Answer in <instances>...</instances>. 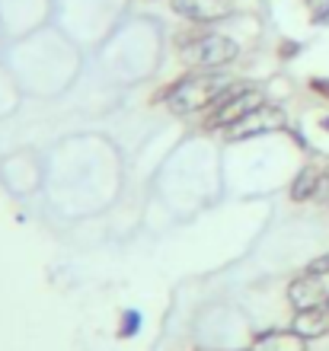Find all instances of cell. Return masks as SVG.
Instances as JSON below:
<instances>
[{"mask_svg":"<svg viewBox=\"0 0 329 351\" xmlns=\"http://www.w3.org/2000/svg\"><path fill=\"white\" fill-rule=\"evenodd\" d=\"M326 306H329V294H326Z\"/></svg>","mask_w":329,"mask_h":351,"instance_id":"15","label":"cell"},{"mask_svg":"<svg viewBox=\"0 0 329 351\" xmlns=\"http://www.w3.org/2000/svg\"><path fill=\"white\" fill-rule=\"evenodd\" d=\"M320 278L317 275H301L288 285V300L294 304V310H307V306H320Z\"/></svg>","mask_w":329,"mask_h":351,"instance_id":"7","label":"cell"},{"mask_svg":"<svg viewBox=\"0 0 329 351\" xmlns=\"http://www.w3.org/2000/svg\"><path fill=\"white\" fill-rule=\"evenodd\" d=\"M125 319H128V323H125V329H122V332H131V329H137V313H128Z\"/></svg>","mask_w":329,"mask_h":351,"instance_id":"13","label":"cell"},{"mask_svg":"<svg viewBox=\"0 0 329 351\" xmlns=\"http://www.w3.org/2000/svg\"><path fill=\"white\" fill-rule=\"evenodd\" d=\"M230 80L218 74H198V77H185L183 84H176L173 90L166 93V106L176 115H192V112L211 109L214 102L227 93Z\"/></svg>","mask_w":329,"mask_h":351,"instance_id":"1","label":"cell"},{"mask_svg":"<svg viewBox=\"0 0 329 351\" xmlns=\"http://www.w3.org/2000/svg\"><path fill=\"white\" fill-rule=\"evenodd\" d=\"M288 125V115H284L278 106H259L247 115V119H240L237 125H230V138L234 141H247V138H256V134H269V131H282Z\"/></svg>","mask_w":329,"mask_h":351,"instance_id":"4","label":"cell"},{"mask_svg":"<svg viewBox=\"0 0 329 351\" xmlns=\"http://www.w3.org/2000/svg\"><path fill=\"white\" fill-rule=\"evenodd\" d=\"M173 10L195 23H211L230 16V0H173Z\"/></svg>","mask_w":329,"mask_h":351,"instance_id":"5","label":"cell"},{"mask_svg":"<svg viewBox=\"0 0 329 351\" xmlns=\"http://www.w3.org/2000/svg\"><path fill=\"white\" fill-rule=\"evenodd\" d=\"M214 106H218V109H214V115L208 119V125L211 128H230V125H237L240 119H247L249 112L262 106V93L253 90V86H234V90L224 93Z\"/></svg>","mask_w":329,"mask_h":351,"instance_id":"2","label":"cell"},{"mask_svg":"<svg viewBox=\"0 0 329 351\" xmlns=\"http://www.w3.org/2000/svg\"><path fill=\"white\" fill-rule=\"evenodd\" d=\"M253 351H307V339L294 332H262L253 342Z\"/></svg>","mask_w":329,"mask_h":351,"instance_id":"8","label":"cell"},{"mask_svg":"<svg viewBox=\"0 0 329 351\" xmlns=\"http://www.w3.org/2000/svg\"><path fill=\"white\" fill-rule=\"evenodd\" d=\"M307 275H329V256H320V259H313L310 265H307Z\"/></svg>","mask_w":329,"mask_h":351,"instance_id":"10","label":"cell"},{"mask_svg":"<svg viewBox=\"0 0 329 351\" xmlns=\"http://www.w3.org/2000/svg\"><path fill=\"white\" fill-rule=\"evenodd\" d=\"M183 51L192 64L208 67L211 71V67H220V64H227V61L237 58V42L227 36H201V38H195L192 45H185Z\"/></svg>","mask_w":329,"mask_h":351,"instance_id":"3","label":"cell"},{"mask_svg":"<svg viewBox=\"0 0 329 351\" xmlns=\"http://www.w3.org/2000/svg\"><path fill=\"white\" fill-rule=\"evenodd\" d=\"M310 90H317L320 96H326V99H329V80H323V77H313V80H310Z\"/></svg>","mask_w":329,"mask_h":351,"instance_id":"12","label":"cell"},{"mask_svg":"<svg viewBox=\"0 0 329 351\" xmlns=\"http://www.w3.org/2000/svg\"><path fill=\"white\" fill-rule=\"evenodd\" d=\"M320 185H323V176L317 167H304L301 173H297V179H294L291 185V198L294 202H307L310 195L320 192Z\"/></svg>","mask_w":329,"mask_h":351,"instance_id":"9","label":"cell"},{"mask_svg":"<svg viewBox=\"0 0 329 351\" xmlns=\"http://www.w3.org/2000/svg\"><path fill=\"white\" fill-rule=\"evenodd\" d=\"M317 19H329V0H307Z\"/></svg>","mask_w":329,"mask_h":351,"instance_id":"11","label":"cell"},{"mask_svg":"<svg viewBox=\"0 0 329 351\" xmlns=\"http://www.w3.org/2000/svg\"><path fill=\"white\" fill-rule=\"evenodd\" d=\"M291 329L301 339H320L329 332V306H307V310H297Z\"/></svg>","mask_w":329,"mask_h":351,"instance_id":"6","label":"cell"},{"mask_svg":"<svg viewBox=\"0 0 329 351\" xmlns=\"http://www.w3.org/2000/svg\"><path fill=\"white\" fill-rule=\"evenodd\" d=\"M323 128H329V119H326V121H323Z\"/></svg>","mask_w":329,"mask_h":351,"instance_id":"14","label":"cell"}]
</instances>
